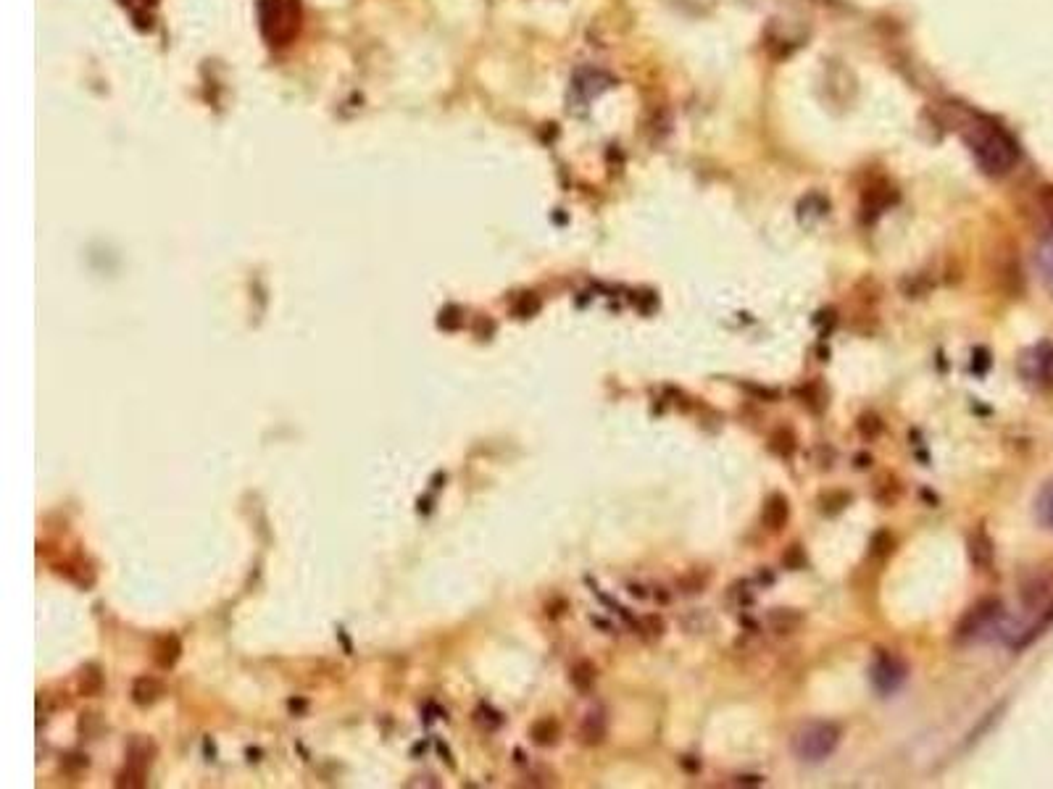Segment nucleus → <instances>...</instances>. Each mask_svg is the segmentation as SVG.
I'll return each mask as SVG.
<instances>
[{
    "label": "nucleus",
    "instance_id": "f257e3e1",
    "mask_svg": "<svg viewBox=\"0 0 1053 789\" xmlns=\"http://www.w3.org/2000/svg\"><path fill=\"white\" fill-rule=\"evenodd\" d=\"M258 24L269 45H290L301 32V0H261Z\"/></svg>",
    "mask_w": 1053,
    "mask_h": 789
},
{
    "label": "nucleus",
    "instance_id": "f03ea898",
    "mask_svg": "<svg viewBox=\"0 0 1053 789\" xmlns=\"http://www.w3.org/2000/svg\"><path fill=\"white\" fill-rule=\"evenodd\" d=\"M840 737H843V729L835 721H806L793 734L790 750L798 761L822 763L838 750Z\"/></svg>",
    "mask_w": 1053,
    "mask_h": 789
},
{
    "label": "nucleus",
    "instance_id": "7ed1b4c3",
    "mask_svg": "<svg viewBox=\"0 0 1053 789\" xmlns=\"http://www.w3.org/2000/svg\"><path fill=\"white\" fill-rule=\"evenodd\" d=\"M972 145H975L972 150H975L977 164H980L982 171L990 174V177H1003V174H1009V171L1017 166V143L998 127H990L985 129V132H980Z\"/></svg>",
    "mask_w": 1053,
    "mask_h": 789
},
{
    "label": "nucleus",
    "instance_id": "20e7f679",
    "mask_svg": "<svg viewBox=\"0 0 1053 789\" xmlns=\"http://www.w3.org/2000/svg\"><path fill=\"white\" fill-rule=\"evenodd\" d=\"M1003 619V605L998 598H985L980 603H975L969 608L964 616L959 619L956 629H953V640L956 642H972L977 637L993 629L998 621Z\"/></svg>",
    "mask_w": 1053,
    "mask_h": 789
},
{
    "label": "nucleus",
    "instance_id": "39448f33",
    "mask_svg": "<svg viewBox=\"0 0 1053 789\" xmlns=\"http://www.w3.org/2000/svg\"><path fill=\"white\" fill-rule=\"evenodd\" d=\"M909 676V666L903 663V658H898L896 653H888V650H880L874 655L872 669H869V679H872V687L877 695L888 697L893 692H898Z\"/></svg>",
    "mask_w": 1053,
    "mask_h": 789
},
{
    "label": "nucleus",
    "instance_id": "423d86ee",
    "mask_svg": "<svg viewBox=\"0 0 1053 789\" xmlns=\"http://www.w3.org/2000/svg\"><path fill=\"white\" fill-rule=\"evenodd\" d=\"M1027 363H1030V377L1035 379L1040 387L1053 390V342H1040V345H1035L1030 356H1027Z\"/></svg>",
    "mask_w": 1053,
    "mask_h": 789
},
{
    "label": "nucleus",
    "instance_id": "0eeeda50",
    "mask_svg": "<svg viewBox=\"0 0 1053 789\" xmlns=\"http://www.w3.org/2000/svg\"><path fill=\"white\" fill-rule=\"evenodd\" d=\"M606 734H609V716H606V711L595 708V711L585 713V718H582V724H580V732H577L582 745L598 747L603 740H606Z\"/></svg>",
    "mask_w": 1053,
    "mask_h": 789
},
{
    "label": "nucleus",
    "instance_id": "6e6552de",
    "mask_svg": "<svg viewBox=\"0 0 1053 789\" xmlns=\"http://www.w3.org/2000/svg\"><path fill=\"white\" fill-rule=\"evenodd\" d=\"M164 692L166 687L158 676H137L135 684H132V703L140 705V708H151L164 697Z\"/></svg>",
    "mask_w": 1053,
    "mask_h": 789
},
{
    "label": "nucleus",
    "instance_id": "1a4fd4ad",
    "mask_svg": "<svg viewBox=\"0 0 1053 789\" xmlns=\"http://www.w3.org/2000/svg\"><path fill=\"white\" fill-rule=\"evenodd\" d=\"M788 519H790L788 498L780 495V492L769 495V500L764 503V511H761V521H764V526H767L769 532H780L782 526L788 524Z\"/></svg>",
    "mask_w": 1053,
    "mask_h": 789
},
{
    "label": "nucleus",
    "instance_id": "9d476101",
    "mask_svg": "<svg viewBox=\"0 0 1053 789\" xmlns=\"http://www.w3.org/2000/svg\"><path fill=\"white\" fill-rule=\"evenodd\" d=\"M182 655V642L180 637L174 634H164L158 637L156 645H153V661H156L158 669H172L174 663L180 661Z\"/></svg>",
    "mask_w": 1053,
    "mask_h": 789
},
{
    "label": "nucleus",
    "instance_id": "9b49d317",
    "mask_svg": "<svg viewBox=\"0 0 1053 789\" xmlns=\"http://www.w3.org/2000/svg\"><path fill=\"white\" fill-rule=\"evenodd\" d=\"M767 624L777 634H793L803 626V613L796 608H772L767 613Z\"/></svg>",
    "mask_w": 1053,
    "mask_h": 789
},
{
    "label": "nucleus",
    "instance_id": "f8f14e48",
    "mask_svg": "<svg viewBox=\"0 0 1053 789\" xmlns=\"http://www.w3.org/2000/svg\"><path fill=\"white\" fill-rule=\"evenodd\" d=\"M969 561L975 563L977 569H990L993 566V540H990L985 529H977L972 537H969Z\"/></svg>",
    "mask_w": 1053,
    "mask_h": 789
},
{
    "label": "nucleus",
    "instance_id": "ddd939ff",
    "mask_svg": "<svg viewBox=\"0 0 1053 789\" xmlns=\"http://www.w3.org/2000/svg\"><path fill=\"white\" fill-rule=\"evenodd\" d=\"M156 742L148 740V737H135V740L129 742L127 747V766H135V768H143V771H148L153 763V758H156Z\"/></svg>",
    "mask_w": 1053,
    "mask_h": 789
},
{
    "label": "nucleus",
    "instance_id": "4468645a",
    "mask_svg": "<svg viewBox=\"0 0 1053 789\" xmlns=\"http://www.w3.org/2000/svg\"><path fill=\"white\" fill-rule=\"evenodd\" d=\"M530 737H532V742H535V745L553 747V745H556V742H559V737H561L559 721H556V718H551V716L538 718V721L532 724Z\"/></svg>",
    "mask_w": 1053,
    "mask_h": 789
},
{
    "label": "nucleus",
    "instance_id": "2eb2a0df",
    "mask_svg": "<svg viewBox=\"0 0 1053 789\" xmlns=\"http://www.w3.org/2000/svg\"><path fill=\"white\" fill-rule=\"evenodd\" d=\"M595 679H598V671H595V666L590 661H577L572 666V671H569V682H572V687L580 695H590L595 687Z\"/></svg>",
    "mask_w": 1053,
    "mask_h": 789
},
{
    "label": "nucleus",
    "instance_id": "dca6fc26",
    "mask_svg": "<svg viewBox=\"0 0 1053 789\" xmlns=\"http://www.w3.org/2000/svg\"><path fill=\"white\" fill-rule=\"evenodd\" d=\"M769 450L780 455V458H790V455L796 453V434H793V429H774L772 437H769Z\"/></svg>",
    "mask_w": 1053,
    "mask_h": 789
},
{
    "label": "nucleus",
    "instance_id": "f3484780",
    "mask_svg": "<svg viewBox=\"0 0 1053 789\" xmlns=\"http://www.w3.org/2000/svg\"><path fill=\"white\" fill-rule=\"evenodd\" d=\"M103 687V674L98 671V666H87L85 671H82V676H79V690H82V695H98Z\"/></svg>",
    "mask_w": 1053,
    "mask_h": 789
},
{
    "label": "nucleus",
    "instance_id": "a211bd4d",
    "mask_svg": "<svg viewBox=\"0 0 1053 789\" xmlns=\"http://www.w3.org/2000/svg\"><path fill=\"white\" fill-rule=\"evenodd\" d=\"M856 429H859V434L864 437V440H877L882 434V429H885V424L880 421V416H874V413H864L859 421H856Z\"/></svg>",
    "mask_w": 1053,
    "mask_h": 789
},
{
    "label": "nucleus",
    "instance_id": "6ab92c4d",
    "mask_svg": "<svg viewBox=\"0 0 1053 789\" xmlns=\"http://www.w3.org/2000/svg\"><path fill=\"white\" fill-rule=\"evenodd\" d=\"M148 784V771H143V768H135V766H127L119 774V779H116V787H129V789H140Z\"/></svg>",
    "mask_w": 1053,
    "mask_h": 789
},
{
    "label": "nucleus",
    "instance_id": "aec40b11",
    "mask_svg": "<svg viewBox=\"0 0 1053 789\" xmlns=\"http://www.w3.org/2000/svg\"><path fill=\"white\" fill-rule=\"evenodd\" d=\"M893 545H896V540H893V534L885 532V529H880V532H874L872 545H869V550H872L874 558H888V555L893 553Z\"/></svg>",
    "mask_w": 1053,
    "mask_h": 789
},
{
    "label": "nucleus",
    "instance_id": "412c9836",
    "mask_svg": "<svg viewBox=\"0 0 1053 789\" xmlns=\"http://www.w3.org/2000/svg\"><path fill=\"white\" fill-rule=\"evenodd\" d=\"M851 503V495H846V492H827V495H822V513H838L843 511L846 505Z\"/></svg>",
    "mask_w": 1053,
    "mask_h": 789
},
{
    "label": "nucleus",
    "instance_id": "4be33fe9",
    "mask_svg": "<svg viewBox=\"0 0 1053 789\" xmlns=\"http://www.w3.org/2000/svg\"><path fill=\"white\" fill-rule=\"evenodd\" d=\"M706 582H709V574H698V571H693V574L688 576H682L680 582V590L685 592V595H695V592H703V587H706Z\"/></svg>",
    "mask_w": 1053,
    "mask_h": 789
},
{
    "label": "nucleus",
    "instance_id": "5701e85b",
    "mask_svg": "<svg viewBox=\"0 0 1053 789\" xmlns=\"http://www.w3.org/2000/svg\"><path fill=\"white\" fill-rule=\"evenodd\" d=\"M1040 516H1043V521H1046L1048 526H1053V484L1043 492V498H1040Z\"/></svg>",
    "mask_w": 1053,
    "mask_h": 789
},
{
    "label": "nucleus",
    "instance_id": "b1692460",
    "mask_svg": "<svg viewBox=\"0 0 1053 789\" xmlns=\"http://www.w3.org/2000/svg\"><path fill=\"white\" fill-rule=\"evenodd\" d=\"M643 632L653 634V637H661V634L667 632V624H664V619H661V616H645V619H643Z\"/></svg>",
    "mask_w": 1053,
    "mask_h": 789
},
{
    "label": "nucleus",
    "instance_id": "393cba45",
    "mask_svg": "<svg viewBox=\"0 0 1053 789\" xmlns=\"http://www.w3.org/2000/svg\"><path fill=\"white\" fill-rule=\"evenodd\" d=\"M538 308H540V303L530 295V298L522 300V306L516 308V313H519L522 319H527V316H532V313H538Z\"/></svg>",
    "mask_w": 1053,
    "mask_h": 789
},
{
    "label": "nucleus",
    "instance_id": "a878e982",
    "mask_svg": "<svg viewBox=\"0 0 1053 789\" xmlns=\"http://www.w3.org/2000/svg\"><path fill=\"white\" fill-rule=\"evenodd\" d=\"M738 782L740 784H761V782H764V779H761V776H740Z\"/></svg>",
    "mask_w": 1053,
    "mask_h": 789
}]
</instances>
